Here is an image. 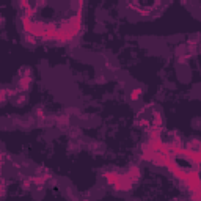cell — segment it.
I'll list each match as a JSON object with an SVG mask.
<instances>
[{
	"label": "cell",
	"instance_id": "6da1fadb",
	"mask_svg": "<svg viewBox=\"0 0 201 201\" xmlns=\"http://www.w3.org/2000/svg\"><path fill=\"white\" fill-rule=\"evenodd\" d=\"M137 96H140V90H135V91L132 93V99H135Z\"/></svg>",
	"mask_w": 201,
	"mask_h": 201
}]
</instances>
